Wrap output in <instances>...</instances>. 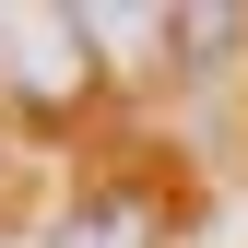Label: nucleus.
<instances>
[{"label":"nucleus","instance_id":"obj_2","mask_svg":"<svg viewBox=\"0 0 248 248\" xmlns=\"http://www.w3.org/2000/svg\"><path fill=\"white\" fill-rule=\"evenodd\" d=\"M47 248H166V201L154 189H95Z\"/></svg>","mask_w":248,"mask_h":248},{"label":"nucleus","instance_id":"obj_1","mask_svg":"<svg viewBox=\"0 0 248 248\" xmlns=\"http://www.w3.org/2000/svg\"><path fill=\"white\" fill-rule=\"evenodd\" d=\"M95 12H47V0H0V107L24 118H59L95 83Z\"/></svg>","mask_w":248,"mask_h":248}]
</instances>
